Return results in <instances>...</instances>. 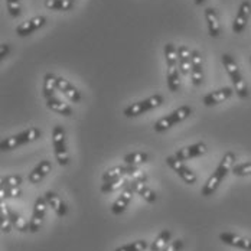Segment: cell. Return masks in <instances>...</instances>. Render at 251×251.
Instances as JSON below:
<instances>
[{"instance_id": "obj_1", "label": "cell", "mask_w": 251, "mask_h": 251, "mask_svg": "<svg viewBox=\"0 0 251 251\" xmlns=\"http://www.w3.org/2000/svg\"><path fill=\"white\" fill-rule=\"evenodd\" d=\"M234 165H235V153L234 151H226V154L223 156V159L220 160L217 169L212 172V175L208 177V180L202 186V197H211L218 189V186L221 185L223 179L231 172Z\"/></svg>"}, {"instance_id": "obj_2", "label": "cell", "mask_w": 251, "mask_h": 251, "mask_svg": "<svg viewBox=\"0 0 251 251\" xmlns=\"http://www.w3.org/2000/svg\"><path fill=\"white\" fill-rule=\"evenodd\" d=\"M221 61H223L224 68L226 70L228 75H229L231 81H232V88L235 90V94L240 99H243V100L249 99V96H250L249 87H247L244 78L241 75V71H240V68H238V65L235 62V59L229 53H223Z\"/></svg>"}, {"instance_id": "obj_3", "label": "cell", "mask_w": 251, "mask_h": 251, "mask_svg": "<svg viewBox=\"0 0 251 251\" xmlns=\"http://www.w3.org/2000/svg\"><path fill=\"white\" fill-rule=\"evenodd\" d=\"M41 134H42V131L38 127H29V128H26L24 131L18 133V134L4 137L0 142V149H1V151L18 149V148H21L24 145H27V143H32V142L38 140L41 137Z\"/></svg>"}, {"instance_id": "obj_4", "label": "cell", "mask_w": 251, "mask_h": 251, "mask_svg": "<svg viewBox=\"0 0 251 251\" xmlns=\"http://www.w3.org/2000/svg\"><path fill=\"white\" fill-rule=\"evenodd\" d=\"M191 114H192V107H189V105H180V107L175 108L174 111H171L168 116L159 119L154 123V126H153V130L156 133H163L168 128H171V127H174L177 123H182L183 120H186Z\"/></svg>"}, {"instance_id": "obj_5", "label": "cell", "mask_w": 251, "mask_h": 251, "mask_svg": "<svg viewBox=\"0 0 251 251\" xmlns=\"http://www.w3.org/2000/svg\"><path fill=\"white\" fill-rule=\"evenodd\" d=\"M52 146L55 159L59 166H67L70 163V154L67 149V140H65V130L61 125L53 126L52 128Z\"/></svg>"}, {"instance_id": "obj_6", "label": "cell", "mask_w": 251, "mask_h": 251, "mask_svg": "<svg viewBox=\"0 0 251 251\" xmlns=\"http://www.w3.org/2000/svg\"><path fill=\"white\" fill-rule=\"evenodd\" d=\"M162 104H163V96L154 94V96H151L149 99H145V100L137 101V102H133V104L127 105L123 110V114L127 119L139 117V116H142V114H145L148 111L157 108Z\"/></svg>"}, {"instance_id": "obj_7", "label": "cell", "mask_w": 251, "mask_h": 251, "mask_svg": "<svg viewBox=\"0 0 251 251\" xmlns=\"http://www.w3.org/2000/svg\"><path fill=\"white\" fill-rule=\"evenodd\" d=\"M48 206L50 205L45 200V197H38L36 198L35 205H33V211H32V218L29 221V232H38L42 228Z\"/></svg>"}, {"instance_id": "obj_8", "label": "cell", "mask_w": 251, "mask_h": 251, "mask_svg": "<svg viewBox=\"0 0 251 251\" xmlns=\"http://www.w3.org/2000/svg\"><path fill=\"white\" fill-rule=\"evenodd\" d=\"M166 165L172 169V171H175L177 176L185 182V183H188V185H195L197 183V175L183 163V162H180V160H177L175 156H168L166 157Z\"/></svg>"}, {"instance_id": "obj_9", "label": "cell", "mask_w": 251, "mask_h": 251, "mask_svg": "<svg viewBox=\"0 0 251 251\" xmlns=\"http://www.w3.org/2000/svg\"><path fill=\"white\" fill-rule=\"evenodd\" d=\"M251 15V3L249 0H244L240 7H238V12L235 15V19L232 22V32L234 33H241L246 26L249 24V19H250Z\"/></svg>"}, {"instance_id": "obj_10", "label": "cell", "mask_w": 251, "mask_h": 251, "mask_svg": "<svg viewBox=\"0 0 251 251\" xmlns=\"http://www.w3.org/2000/svg\"><path fill=\"white\" fill-rule=\"evenodd\" d=\"M234 93H235V90H234L232 87L218 88V90H215V91H211V93L205 94L203 99H202V102H203V105H206V107H212V105H217V104H220V102H224V101L228 100V99H231Z\"/></svg>"}, {"instance_id": "obj_11", "label": "cell", "mask_w": 251, "mask_h": 251, "mask_svg": "<svg viewBox=\"0 0 251 251\" xmlns=\"http://www.w3.org/2000/svg\"><path fill=\"white\" fill-rule=\"evenodd\" d=\"M220 240L226 246H231V247H235V249H240V250L244 251H251V240L243 237V235L224 231V232L220 234Z\"/></svg>"}, {"instance_id": "obj_12", "label": "cell", "mask_w": 251, "mask_h": 251, "mask_svg": "<svg viewBox=\"0 0 251 251\" xmlns=\"http://www.w3.org/2000/svg\"><path fill=\"white\" fill-rule=\"evenodd\" d=\"M205 153H206V145L203 142H198V143H194L191 146L179 149L175 153V157L180 162H185V160H189V159H194V157H200Z\"/></svg>"}, {"instance_id": "obj_13", "label": "cell", "mask_w": 251, "mask_h": 251, "mask_svg": "<svg viewBox=\"0 0 251 251\" xmlns=\"http://www.w3.org/2000/svg\"><path fill=\"white\" fill-rule=\"evenodd\" d=\"M134 175H136V174H134ZM127 186H128V188H131V189L134 191V194L140 195V198H142V200H145V201L149 202V203H153V202H156V200H157L156 192H154V191H151V188L146 185V182L131 179V180H130V183H128Z\"/></svg>"}, {"instance_id": "obj_14", "label": "cell", "mask_w": 251, "mask_h": 251, "mask_svg": "<svg viewBox=\"0 0 251 251\" xmlns=\"http://www.w3.org/2000/svg\"><path fill=\"white\" fill-rule=\"evenodd\" d=\"M137 166H130V165H119V166H114V168H110L107 169L104 174H102V182H110V180H114V179H119V177H123L127 175H134L137 172Z\"/></svg>"}, {"instance_id": "obj_15", "label": "cell", "mask_w": 251, "mask_h": 251, "mask_svg": "<svg viewBox=\"0 0 251 251\" xmlns=\"http://www.w3.org/2000/svg\"><path fill=\"white\" fill-rule=\"evenodd\" d=\"M50 171H52V163H50V160H48V159L41 160V162L29 172V175H27L29 183H32V185L39 183L45 176L50 174Z\"/></svg>"}, {"instance_id": "obj_16", "label": "cell", "mask_w": 251, "mask_h": 251, "mask_svg": "<svg viewBox=\"0 0 251 251\" xmlns=\"http://www.w3.org/2000/svg\"><path fill=\"white\" fill-rule=\"evenodd\" d=\"M133 195H134V191H133L131 188H128V186L125 188V189L120 192V195L117 197V200L113 202V205H111V212H113L114 215L123 214L126 209H127L128 203L131 202Z\"/></svg>"}, {"instance_id": "obj_17", "label": "cell", "mask_w": 251, "mask_h": 251, "mask_svg": "<svg viewBox=\"0 0 251 251\" xmlns=\"http://www.w3.org/2000/svg\"><path fill=\"white\" fill-rule=\"evenodd\" d=\"M45 22H47L45 16H35V18H32V19H29V21H26V22L18 26L16 33L19 36H29L30 33H33L35 30H38L39 27L45 25Z\"/></svg>"}, {"instance_id": "obj_18", "label": "cell", "mask_w": 251, "mask_h": 251, "mask_svg": "<svg viewBox=\"0 0 251 251\" xmlns=\"http://www.w3.org/2000/svg\"><path fill=\"white\" fill-rule=\"evenodd\" d=\"M177 65L182 75H189L192 67V50H189L185 45L177 48Z\"/></svg>"}, {"instance_id": "obj_19", "label": "cell", "mask_w": 251, "mask_h": 251, "mask_svg": "<svg viewBox=\"0 0 251 251\" xmlns=\"http://www.w3.org/2000/svg\"><path fill=\"white\" fill-rule=\"evenodd\" d=\"M191 78L195 87H200L203 82V70H202V56L198 50H192V67H191Z\"/></svg>"}, {"instance_id": "obj_20", "label": "cell", "mask_w": 251, "mask_h": 251, "mask_svg": "<svg viewBox=\"0 0 251 251\" xmlns=\"http://www.w3.org/2000/svg\"><path fill=\"white\" fill-rule=\"evenodd\" d=\"M205 19L208 25V32L211 38H218L221 33V25L218 19V13L214 7H206L205 9Z\"/></svg>"}, {"instance_id": "obj_21", "label": "cell", "mask_w": 251, "mask_h": 251, "mask_svg": "<svg viewBox=\"0 0 251 251\" xmlns=\"http://www.w3.org/2000/svg\"><path fill=\"white\" fill-rule=\"evenodd\" d=\"M45 200L48 202V205H50V208L53 209V212L58 215V217H65L67 215V212H68V206H67V203L62 201V198L58 195V194H55V192H52V191H48L45 195Z\"/></svg>"}, {"instance_id": "obj_22", "label": "cell", "mask_w": 251, "mask_h": 251, "mask_svg": "<svg viewBox=\"0 0 251 251\" xmlns=\"http://www.w3.org/2000/svg\"><path fill=\"white\" fill-rule=\"evenodd\" d=\"M58 91L62 93L65 97H68V100L73 101V102H79L81 101V93L68 79H65L62 76H58Z\"/></svg>"}, {"instance_id": "obj_23", "label": "cell", "mask_w": 251, "mask_h": 251, "mask_svg": "<svg viewBox=\"0 0 251 251\" xmlns=\"http://www.w3.org/2000/svg\"><path fill=\"white\" fill-rule=\"evenodd\" d=\"M47 107H48L50 110H52L53 113H58V114H61V116H64V117H73V116H74L73 108H71L68 104H65L64 101L56 99V97L48 99V100H47Z\"/></svg>"}, {"instance_id": "obj_24", "label": "cell", "mask_w": 251, "mask_h": 251, "mask_svg": "<svg viewBox=\"0 0 251 251\" xmlns=\"http://www.w3.org/2000/svg\"><path fill=\"white\" fill-rule=\"evenodd\" d=\"M133 176L134 175H127L123 176V177H119V179H114V180H110V182H104L101 185V192L102 194H110V192H114V191H117L120 188L125 189V188H127V185L130 183V180L133 179Z\"/></svg>"}, {"instance_id": "obj_25", "label": "cell", "mask_w": 251, "mask_h": 251, "mask_svg": "<svg viewBox=\"0 0 251 251\" xmlns=\"http://www.w3.org/2000/svg\"><path fill=\"white\" fill-rule=\"evenodd\" d=\"M55 91H58V76L52 73H48L44 78V85H42V94L48 100L55 97Z\"/></svg>"}, {"instance_id": "obj_26", "label": "cell", "mask_w": 251, "mask_h": 251, "mask_svg": "<svg viewBox=\"0 0 251 251\" xmlns=\"http://www.w3.org/2000/svg\"><path fill=\"white\" fill-rule=\"evenodd\" d=\"M179 68L177 65H169L168 71H166V82H168V88L171 93H176L180 87V79H179Z\"/></svg>"}, {"instance_id": "obj_27", "label": "cell", "mask_w": 251, "mask_h": 251, "mask_svg": "<svg viewBox=\"0 0 251 251\" xmlns=\"http://www.w3.org/2000/svg\"><path fill=\"white\" fill-rule=\"evenodd\" d=\"M171 237H172V234H171V231L169 229H162L159 234H157V237L154 238V241L151 244V251H162L172 240H171Z\"/></svg>"}, {"instance_id": "obj_28", "label": "cell", "mask_w": 251, "mask_h": 251, "mask_svg": "<svg viewBox=\"0 0 251 251\" xmlns=\"http://www.w3.org/2000/svg\"><path fill=\"white\" fill-rule=\"evenodd\" d=\"M123 160H125L126 165L139 166V165H143L149 160V154L146 151H131V153L126 154Z\"/></svg>"}, {"instance_id": "obj_29", "label": "cell", "mask_w": 251, "mask_h": 251, "mask_svg": "<svg viewBox=\"0 0 251 251\" xmlns=\"http://www.w3.org/2000/svg\"><path fill=\"white\" fill-rule=\"evenodd\" d=\"M9 215H10V221H12L13 228H16L21 232H27L29 231V223L26 221L18 211H13V209L9 208Z\"/></svg>"}, {"instance_id": "obj_30", "label": "cell", "mask_w": 251, "mask_h": 251, "mask_svg": "<svg viewBox=\"0 0 251 251\" xmlns=\"http://www.w3.org/2000/svg\"><path fill=\"white\" fill-rule=\"evenodd\" d=\"M45 6L50 10H62L67 12L74 6L73 0H45Z\"/></svg>"}, {"instance_id": "obj_31", "label": "cell", "mask_w": 251, "mask_h": 251, "mask_svg": "<svg viewBox=\"0 0 251 251\" xmlns=\"http://www.w3.org/2000/svg\"><path fill=\"white\" fill-rule=\"evenodd\" d=\"M0 228L4 234L12 231V221H10V215H9V206H6L4 203L1 205V211H0Z\"/></svg>"}, {"instance_id": "obj_32", "label": "cell", "mask_w": 251, "mask_h": 251, "mask_svg": "<svg viewBox=\"0 0 251 251\" xmlns=\"http://www.w3.org/2000/svg\"><path fill=\"white\" fill-rule=\"evenodd\" d=\"M165 59H166V65H177V50L172 42L165 45Z\"/></svg>"}, {"instance_id": "obj_33", "label": "cell", "mask_w": 251, "mask_h": 251, "mask_svg": "<svg viewBox=\"0 0 251 251\" xmlns=\"http://www.w3.org/2000/svg\"><path fill=\"white\" fill-rule=\"evenodd\" d=\"M148 247H149L148 241H145V240H137V241H133V243L125 244V246L116 249L114 251H145Z\"/></svg>"}, {"instance_id": "obj_34", "label": "cell", "mask_w": 251, "mask_h": 251, "mask_svg": "<svg viewBox=\"0 0 251 251\" xmlns=\"http://www.w3.org/2000/svg\"><path fill=\"white\" fill-rule=\"evenodd\" d=\"M231 174L234 176H249L251 175V162H244L234 165L231 169Z\"/></svg>"}, {"instance_id": "obj_35", "label": "cell", "mask_w": 251, "mask_h": 251, "mask_svg": "<svg viewBox=\"0 0 251 251\" xmlns=\"http://www.w3.org/2000/svg\"><path fill=\"white\" fill-rule=\"evenodd\" d=\"M21 183H22V176L21 175H9L1 179L3 188H15V186H21Z\"/></svg>"}, {"instance_id": "obj_36", "label": "cell", "mask_w": 251, "mask_h": 251, "mask_svg": "<svg viewBox=\"0 0 251 251\" xmlns=\"http://www.w3.org/2000/svg\"><path fill=\"white\" fill-rule=\"evenodd\" d=\"M21 195H22L21 186H15V188H3L1 186V200H4V198L18 200V198H21Z\"/></svg>"}, {"instance_id": "obj_37", "label": "cell", "mask_w": 251, "mask_h": 251, "mask_svg": "<svg viewBox=\"0 0 251 251\" xmlns=\"http://www.w3.org/2000/svg\"><path fill=\"white\" fill-rule=\"evenodd\" d=\"M7 4V10L10 13V16L18 18L21 15V1L19 0H6Z\"/></svg>"}, {"instance_id": "obj_38", "label": "cell", "mask_w": 251, "mask_h": 251, "mask_svg": "<svg viewBox=\"0 0 251 251\" xmlns=\"http://www.w3.org/2000/svg\"><path fill=\"white\" fill-rule=\"evenodd\" d=\"M182 249H183V241L182 240H174L162 251H180Z\"/></svg>"}, {"instance_id": "obj_39", "label": "cell", "mask_w": 251, "mask_h": 251, "mask_svg": "<svg viewBox=\"0 0 251 251\" xmlns=\"http://www.w3.org/2000/svg\"><path fill=\"white\" fill-rule=\"evenodd\" d=\"M9 52H10V48H9L7 44H1V45H0V58H1V59H4V58L9 55Z\"/></svg>"}, {"instance_id": "obj_40", "label": "cell", "mask_w": 251, "mask_h": 251, "mask_svg": "<svg viewBox=\"0 0 251 251\" xmlns=\"http://www.w3.org/2000/svg\"><path fill=\"white\" fill-rule=\"evenodd\" d=\"M205 3V0H195V4H198V6H201Z\"/></svg>"}, {"instance_id": "obj_41", "label": "cell", "mask_w": 251, "mask_h": 251, "mask_svg": "<svg viewBox=\"0 0 251 251\" xmlns=\"http://www.w3.org/2000/svg\"><path fill=\"white\" fill-rule=\"evenodd\" d=\"M250 62H251V56H250Z\"/></svg>"}, {"instance_id": "obj_42", "label": "cell", "mask_w": 251, "mask_h": 251, "mask_svg": "<svg viewBox=\"0 0 251 251\" xmlns=\"http://www.w3.org/2000/svg\"><path fill=\"white\" fill-rule=\"evenodd\" d=\"M73 1H74V0H73Z\"/></svg>"}]
</instances>
